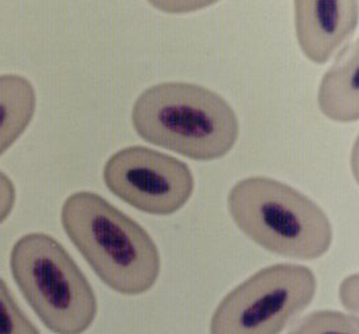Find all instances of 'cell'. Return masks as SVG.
Masks as SVG:
<instances>
[{
    "instance_id": "obj_1",
    "label": "cell",
    "mask_w": 359,
    "mask_h": 334,
    "mask_svg": "<svg viewBox=\"0 0 359 334\" xmlns=\"http://www.w3.org/2000/svg\"><path fill=\"white\" fill-rule=\"evenodd\" d=\"M64 231L98 278L116 293L135 297L159 278L161 253L147 231L93 192H76L61 209Z\"/></svg>"
},
{
    "instance_id": "obj_2",
    "label": "cell",
    "mask_w": 359,
    "mask_h": 334,
    "mask_svg": "<svg viewBox=\"0 0 359 334\" xmlns=\"http://www.w3.org/2000/svg\"><path fill=\"white\" fill-rule=\"evenodd\" d=\"M132 126L143 140L194 161L228 155L240 138L233 107L212 89L167 81L143 91L132 107Z\"/></svg>"
},
{
    "instance_id": "obj_3",
    "label": "cell",
    "mask_w": 359,
    "mask_h": 334,
    "mask_svg": "<svg viewBox=\"0 0 359 334\" xmlns=\"http://www.w3.org/2000/svg\"><path fill=\"white\" fill-rule=\"evenodd\" d=\"M228 211L249 240L280 256L315 260L332 243L326 212L304 193L269 177L238 181L229 192Z\"/></svg>"
},
{
    "instance_id": "obj_4",
    "label": "cell",
    "mask_w": 359,
    "mask_h": 334,
    "mask_svg": "<svg viewBox=\"0 0 359 334\" xmlns=\"http://www.w3.org/2000/svg\"><path fill=\"white\" fill-rule=\"evenodd\" d=\"M13 278L54 334L85 333L97 317V297L72 255L53 236H22L10 253Z\"/></svg>"
},
{
    "instance_id": "obj_5",
    "label": "cell",
    "mask_w": 359,
    "mask_h": 334,
    "mask_svg": "<svg viewBox=\"0 0 359 334\" xmlns=\"http://www.w3.org/2000/svg\"><path fill=\"white\" fill-rule=\"evenodd\" d=\"M316 290L310 267L278 263L262 268L218 303L210 334H280L310 306Z\"/></svg>"
},
{
    "instance_id": "obj_6",
    "label": "cell",
    "mask_w": 359,
    "mask_h": 334,
    "mask_svg": "<svg viewBox=\"0 0 359 334\" xmlns=\"http://www.w3.org/2000/svg\"><path fill=\"white\" fill-rule=\"evenodd\" d=\"M107 189L132 208L170 216L189 202L196 180L183 161L146 146L116 151L102 168Z\"/></svg>"
},
{
    "instance_id": "obj_7",
    "label": "cell",
    "mask_w": 359,
    "mask_h": 334,
    "mask_svg": "<svg viewBox=\"0 0 359 334\" xmlns=\"http://www.w3.org/2000/svg\"><path fill=\"white\" fill-rule=\"evenodd\" d=\"M294 8L299 48L318 65L328 62L358 27V0H297Z\"/></svg>"
},
{
    "instance_id": "obj_8",
    "label": "cell",
    "mask_w": 359,
    "mask_h": 334,
    "mask_svg": "<svg viewBox=\"0 0 359 334\" xmlns=\"http://www.w3.org/2000/svg\"><path fill=\"white\" fill-rule=\"evenodd\" d=\"M359 41L355 39L338 53L318 89L320 112L337 123H355L359 119Z\"/></svg>"
},
{
    "instance_id": "obj_9",
    "label": "cell",
    "mask_w": 359,
    "mask_h": 334,
    "mask_svg": "<svg viewBox=\"0 0 359 334\" xmlns=\"http://www.w3.org/2000/svg\"><path fill=\"white\" fill-rule=\"evenodd\" d=\"M36 93L20 74L0 76V156L8 150L33 120Z\"/></svg>"
},
{
    "instance_id": "obj_10",
    "label": "cell",
    "mask_w": 359,
    "mask_h": 334,
    "mask_svg": "<svg viewBox=\"0 0 359 334\" xmlns=\"http://www.w3.org/2000/svg\"><path fill=\"white\" fill-rule=\"evenodd\" d=\"M287 334H359V318L337 310H318L297 319Z\"/></svg>"
},
{
    "instance_id": "obj_11",
    "label": "cell",
    "mask_w": 359,
    "mask_h": 334,
    "mask_svg": "<svg viewBox=\"0 0 359 334\" xmlns=\"http://www.w3.org/2000/svg\"><path fill=\"white\" fill-rule=\"evenodd\" d=\"M0 334H41L0 278Z\"/></svg>"
},
{
    "instance_id": "obj_12",
    "label": "cell",
    "mask_w": 359,
    "mask_h": 334,
    "mask_svg": "<svg viewBox=\"0 0 359 334\" xmlns=\"http://www.w3.org/2000/svg\"><path fill=\"white\" fill-rule=\"evenodd\" d=\"M215 4V1H202V0H159V1H149V6L159 10L164 14L172 15H183V14H193L196 11L205 10Z\"/></svg>"
},
{
    "instance_id": "obj_13",
    "label": "cell",
    "mask_w": 359,
    "mask_h": 334,
    "mask_svg": "<svg viewBox=\"0 0 359 334\" xmlns=\"http://www.w3.org/2000/svg\"><path fill=\"white\" fill-rule=\"evenodd\" d=\"M17 200V190L13 180L0 170V224L11 215Z\"/></svg>"
},
{
    "instance_id": "obj_14",
    "label": "cell",
    "mask_w": 359,
    "mask_h": 334,
    "mask_svg": "<svg viewBox=\"0 0 359 334\" xmlns=\"http://www.w3.org/2000/svg\"><path fill=\"white\" fill-rule=\"evenodd\" d=\"M339 300L350 314L358 316L359 283L358 275L347 276L339 286Z\"/></svg>"
}]
</instances>
